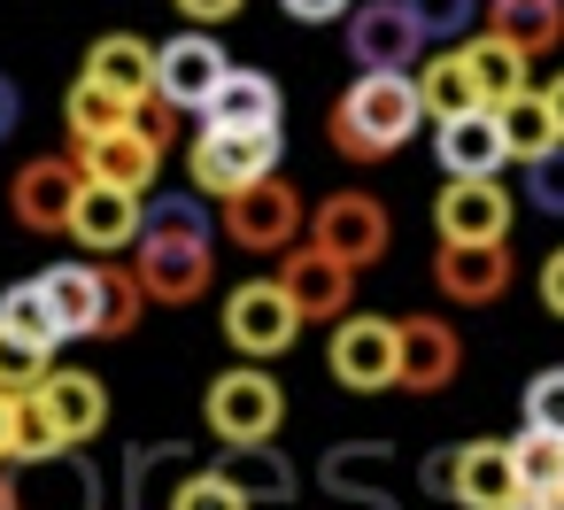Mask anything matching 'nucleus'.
Instances as JSON below:
<instances>
[{
    "label": "nucleus",
    "mask_w": 564,
    "mask_h": 510,
    "mask_svg": "<svg viewBox=\"0 0 564 510\" xmlns=\"http://www.w3.org/2000/svg\"><path fill=\"white\" fill-rule=\"evenodd\" d=\"M47 379H55V356H47V348L17 340V333H0V394H9V402H32Z\"/></svg>",
    "instance_id": "35"
},
{
    "label": "nucleus",
    "mask_w": 564,
    "mask_h": 510,
    "mask_svg": "<svg viewBox=\"0 0 564 510\" xmlns=\"http://www.w3.org/2000/svg\"><path fill=\"white\" fill-rule=\"evenodd\" d=\"M17 410H24V402H9V394H0V471L17 464Z\"/></svg>",
    "instance_id": "44"
},
{
    "label": "nucleus",
    "mask_w": 564,
    "mask_h": 510,
    "mask_svg": "<svg viewBox=\"0 0 564 510\" xmlns=\"http://www.w3.org/2000/svg\"><path fill=\"white\" fill-rule=\"evenodd\" d=\"M541 310L564 317V248H549V263H541Z\"/></svg>",
    "instance_id": "43"
},
{
    "label": "nucleus",
    "mask_w": 564,
    "mask_h": 510,
    "mask_svg": "<svg viewBox=\"0 0 564 510\" xmlns=\"http://www.w3.org/2000/svg\"><path fill=\"white\" fill-rule=\"evenodd\" d=\"M302 232V194L294 186H248L240 202H225V240L248 248V256H286Z\"/></svg>",
    "instance_id": "15"
},
{
    "label": "nucleus",
    "mask_w": 564,
    "mask_h": 510,
    "mask_svg": "<svg viewBox=\"0 0 564 510\" xmlns=\"http://www.w3.org/2000/svg\"><path fill=\"white\" fill-rule=\"evenodd\" d=\"M78 78L109 86V94L132 101V109H155V40H140V32H101V40L86 47V70H78Z\"/></svg>",
    "instance_id": "17"
},
{
    "label": "nucleus",
    "mask_w": 564,
    "mask_h": 510,
    "mask_svg": "<svg viewBox=\"0 0 564 510\" xmlns=\"http://www.w3.org/2000/svg\"><path fill=\"white\" fill-rule=\"evenodd\" d=\"M32 402L47 410V425L63 433V448H86V441L109 425V387H101L94 371H55Z\"/></svg>",
    "instance_id": "20"
},
{
    "label": "nucleus",
    "mask_w": 564,
    "mask_h": 510,
    "mask_svg": "<svg viewBox=\"0 0 564 510\" xmlns=\"http://www.w3.org/2000/svg\"><path fill=\"white\" fill-rule=\"evenodd\" d=\"M132 271H140L148 302H163V310L202 302V294L217 286V232H209L202 202H163V209H148V232H140V248H132Z\"/></svg>",
    "instance_id": "1"
},
{
    "label": "nucleus",
    "mask_w": 564,
    "mask_h": 510,
    "mask_svg": "<svg viewBox=\"0 0 564 510\" xmlns=\"http://www.w3.org/2000/svg\"><path fill=\"white\" fill-rule=\"evenodd\" d=\"M70 155H78L86 186L148 194V186H155V171H163V155H171V109L155 101L140 124H124V132H109V140H94V148H70Z\"/></svg>",
    "instance_id": "6"
},
{
    "label": "nucleus",
    "mask_w": 564,
    "mask_h": 510,
    "mask_svg": "<svg viewBox=\"0 0 564 510\" xmlns=\"http://www.w3.org/2000/svg\"><path fill=\"white\" fill-rule=\"evenodd\" d=\"M525 202H533L541 217H564V148L541 155V163H525Z\"/></svg>",
    "instance_id": "40"
},
{
    "label": "nucleus",
    "mask_w": 564,
    "mask_h": 510,
    "mask_svg": "<svg viewBox=\"0 0 564 510\" xmlns=\"http://www.w3.org/2000/svg\"><path fill=\"white\" fill-rule=\"evenodd\" d=\"M510 279H518L510 240H502V248H441V256H433V286H441L456 310H487V302H502Z\"/></svg>",
    "instance_id": "18"
},
{
    "label": "nucleus",
    "mask_w": 564,
    "mask_h": 510,
    "mask_svg": "<svg viewBox=\"0 0 564 510\" xmlns=\"http://www.w3.org/2000/svg\"><path fill=\"white\" fill-rule=\"evenodd\" d=\"M525 433H556L564 441V363L525 379Z\"/></svg>",
    "instance_id": "38"
},
{
    "label": "nucleus",
    "mask_w": 564,
    "mask_h": 510,
    "mask_svg": "<svg viewBox=\"0 0 564 510\" xmlns=\"http://www.w3.org/2000/svg\"><path fill=\"white\" fill-rule=\"evenodd\" d=\"M417 124H425L417 78H356V86L333 101L325 140H333V155H348V163H387V155H402V148L417 140Z\"/></svg>",
    "instance_id": "2"
},
{
    "label": "nucleus",
    "mask_w": 564,
    "mask_h": 510,
    "mask_svg": "<svg viewBox=\"0 0 564 510\" xmlns=\"http://www.w3.org/2000/svg\"><path fill=\"white\" fill-rule=\"evenodd\" d=\"M541 94H549V117H556V132H564V70H556V78H549Z\"/></svg>",
    "instance_id": "47"
},
{
    "label": "nucleus",
    "mask_w": 564,
    "mask_h": 510,
    "mask_svg": "<svg viewBox=\"0 0 564 510\" xmlns=\"http://www.w3.org/2000/svg\"><path fill=\"white\" fill-rule=\"evenodd\" d=\"M310 248H325L333 263H348V271H371L387 248H394V217H387V202L379 194H325L317 202V217H310Z\"/></svg>",
    "instance_id": "7"
},
{
    "label": "nucleus",
    "mask_w": 564,
    "mask_h": 510,
    "mask_svg": "<svg viewBox=\"0 0 564 510\" xmlns=\"http://www.w3.org/2000/svg\"><path fill=\"white\" fill-rule=\"evenodd\" d=\"M225 78H232V55L217 47V32H178V40L155 47V101H163L171 117H178V109L202 117Z\"/></svg>",
    "instance_id": "10"
},
{
    "label": "nucleus",
    "mask_w": 564,
    "mask_h": 510,
    "mask_svg": "<svg viewBox=\"0 0 564 510\" xmlns=\"http://www.w3.org/2000/svg\"><path fill=\"white\" fill-rule=\"evenodd\" d=\"M186 178L202 202H240L248 186L279 178V132H194Z\"/></svg>",
    "instance_id": "4"
},
{
    "label": "nucleus",
    "mask_w": 564,
    "mask_h": 510,
    "mask_svg": "<svg viewBox=\"0 0 564 510\" xmlns=\"http://www.w3.org/2000/svg\"><path fill=\"white\" fill-rule=\"evenodd\" d=\"M425 32L410 24L402 0H356L348 17V63H364V78H417Z\"/></svg>",
    "instance_id": "13"
},
{
    "label": "nucleus",
    "mask_w": 564,
    "mask_h": 510,
    "mask_svg": "<svg viewBox=\"0 0 564 510\" xmlns=\"http://www.w3.org/2000/svg\"><path fill=\"white\" fill-rule=\"evenodd\" d=\"M279 86L263 78V70H240L232 63V78L217 86V101L202 109V132H279Z\"/></svg>",
    "instance_id": "22"
},
{
    "label": "nucleus",
    "mask_w": 564,
    "mask_h": 510,
    "mask_svg": "<svg viewBox=\"0 0 564 510\" xmlns=\"http://www.w3.org/2000/svg\"><path fill=\"white\" fill-rule=\"evenodd\" d=\"M148 109H132V101H117L109 86H94V78H78L70 94H63V124H70V148H94V140H109V132H124V124H140Z\"/></svg>",
    "instance_id": "27"
},
{
    "label": "nucleus",
    "mask_w": 564,
    "mask_h": 510,
    "mask_svg": "<svg viewBox=\"0 0 564 510\" xmlns=\"http://www.w3.org/2000/svg\"><path fill=\"white\" fill-rule=\"evenodd\" d=\"M225 479H232L256 510H286V502H294V464H286L271 441H263V448H232V456H225Z\"/></svg>",
    "instance_id": "30"
},
{
    "label": "nucleus",
    "mask_w": 564,
    "mask_h": 510,
    "mask_svg": "<svg viewBox=\"0 0 564 510\" xmlns=\"http://www.w3.org/2000/svg\"><path fill=\"white\" fill-rule=\"evenodd\" d=\"M325 510H394V495H325Z\"/></svg>",
    "instance_id": "46"
},
{
    "label": "nucleus",
    "mask_w": 564,
    "mask_h": 510,
    "mask_svg": "<svg viewBox=\"0 0 564 510\" xmlns=\"http://www.w3.org/2000/svg\"><path fill=\"white\" fill-rule=\"evenodd\" d=\"M325 371L348 394H387L402 387V325L394 317H340L325 340Z\"/></svg>",
    "instance_id": "8"
},
{
    "label": "nucleus",
    "mask_w": 564,
    "mask_h": 510,
    "mask_svg": "<svg viewBox=\"0 0 564 510\" xmlns=\"http://www.w3.org/2000/svg\"><path fill=\"white\" fill-rule=\"evenodd\" d=\"M510 217H518V202H510L502 178H448L441 202H433L441 248H502L510 240Z\"/></svg>",
    "instance_id": "12"
},
{
    "label": "nucleus",
    "mask_w": 564,
    "mask_h": 510,
    "mask_svg": "<svg viewBox=\"0 0 564 510\" xmlns=\"http://www.w3.org/2000/svg\"><path fill=\"white\" fill-rule=\"evenodd\" d=\"M387 471H394V448L387 441H348L317 464V487L325 495H387Z\"/></svg>",
    "instance_id": "29"
},
{
    "label": "nucleus",
    "mask_w": 564,
    "mask_h": 510,
    "mask_svg": "<svg viewBox=\"0 0 564 510\" xmlns=\"http://www.w3.org/2000/svg\"><path fill=\"white\" fill-rule=\"evenodd\" d=\"M40 294H47L63 340H94L101 333V263H86V256L55 263V271H40Z\"/></svg>",
    "instance_id": "23"
},
{
    "label": "nucleus",
    "mask_w": 564,
    "mask_h": 510,
    "mask_svg": "<svg viewBox=\"0 0 564 510\" xmlns=\"http://www.w3.org/2000/svg\"><path fill=\"white\" fill-rule=\"evenodd\" d=\"M202 425H209L225 448H263V441L286 425V387H279L271 371L232 363V371L209 379V394H202Z\"/></svg>",
    "instance_id": "3"
},
{
    "label": "nucleus",
    "mask_w": 564,
    "mask_h": 510,
    "mask_svg": "<svg viewBox=\"0 0 564 510\" xmlns=\"http://www.w3.org/2000/svg\"><path fill=\"white\" fill-rule=\"evenodd\" d=\"M140 317H148V286H140V271L101 263V333H94V340H132Z\"/></svg>",
    "instance_id": "33"
},
{
    "label": "nucleus",
    "mask_w": 564,
    "mask_h": 510,
    "mask_svg": "<svg viewBox=\"0 0 564 510\" xmlns=\"http://www.w3.org/2000/svg\"><path fill=\"white\" fill-rule=\"evenodd\" d=\"M495 124H502L510 163H541V155L564 148V132H556V117H549V94H518L510 109H495Z\"/></svg>",
    "instance_id": "31"
},
{
    "label": "nucleus",
    "mask_w": 564,
    "mask_h": 510,
    "mask_svg": "<svg viewBox=\"0 0 564 510\" xmlns=\"http://www.w3.org/2000/svg\"><path fill=\"white\" fill-rule=\"evenodd\" d=\"M225 340H232L248 363H271V356H286V348L302 340V310L286 302L279 279H240V286L225 294Z\"/></svg>",
    "instance_id": "9"
},
{
    "label": "nucleus",
    "mask_w": 564,
    "mask_h": 510,
    "mask_svg": "<svg viewBox=\"0 0 564 510\" xmlns=\"http://www.w3.org/2000/svg\"><path fill=\"white\" fill-rule=\"evenodd\" d=\"M55 456H70V448H63V433L47 425V410H40V402H24V410H17V464L32 471V464H55Z\"/></svg>",
    "instance_id": "39"
},
{
    "label": "nucleus",
    "mask_w": 564,
    "mask_h": 510,
    "mask_svg": "<svg viewBox=\"0 0 564 510\" xmlns=\"http://www.w3.org/2000/svg\"><path fill=\"white\" fill-rule=\"evenodd\" d=\"M0 510H24V495H17V471H0Z\"/></svg>",
    "instance_id": "48"
},
{
    "label": "nucleus",
    "mask_w": 564,
    "mask_h": 510,
    "mask_svg": "<svg viewBox=\"0 0 564 510\" xmlns=\"http://www.w3.org/2000/svg\"><path fill=\"white\" fill-rule=\"evenodd\" d=\"M279 286H286V302L302 310V325H340V317H356V310H348V302H356V271L333 263L325 248H286V256H279Z\"/></svg>",
    "instance_id": "14"
},
{
    "label": "nucleus",
    "mask_w": 564,
    "mask_h": 510,
    "mask_svg": "<svg viewBox=\"0 0 564 510\" xmlns=\"http://www.w3.org/2000/svg\"><path fill=\"white\" fill-rule=\"evenodd\" d=\"M410 9V24L425 32V40H464L479 17H487V0H402Z\"/></svg>",
    "instance_id": "37"
},
{
    "label": "nucleus",
    "mask_w": 564,
    "mask_h": 510,
    "mask_svg": "<svg viewBox=\"0 0 564 510\" xmlns=\"http://www.w3.org/2000/svg\"><path fill=\"white\" fill-rule=\"evenodd\" d=\"M24 124V94H17V78H0V140H9Z\"/></svg>",
    "instance_id": "45"
},
{
    "label": "nucleus",
    "mask_w": 564,
    "mask_h": 510,
    "mask_svg": "<svg viewBox=\"0 0 564 510\" xmlns=\"http://www.w3.org/2000/svg\"><path fill=\"white\" fill-rule=\"evenodd\" d=\"M279 9H286L294 24H348L356 0H279Z\"/></svg>",
    "instance_id": "42"
},
{
    "label": "nucleus",
    "mask_w": 564,
    "mask_h": 510,
    "mask_svg": "<svg viewBox=\"0 0 564 510\" xmlns=\"http://www.w3.org/2000/svg\"><path fill=\"white\" fill-rule=\"evenodd\" d=\"M464 55H471V78H479V101H487V109H510L518 94H533V86H525V70H533V63H525L510 40L479 32V40H464Z\"/></svg>",
    "instance_id": "28"
},
{
    "label": "nucleus",
    "mask_w": 564,
    "mask_h": 510,
    "mask_svg": "<svg viewBox=\"0 0 564 510\" xmlns=\"http://www.w3.org/2000/svg\"><path fill=\"white\" fill-rule=\"evenodd\" d=\"M487 32L510 40L525 63L564 47V0H487Z\"/></svg>",
    "instance_id": "25"
},
{
    "label": "nucleus",
    "mask_w": 564,
    "mask_h": 510,
    "mask_svg": "<svg viewBox=\"0 0 564 510\" xmlns=\"http://www.w3.org/2000/svg\"><path fill=\"white\" fill-rule=\"evenodd\" d=\"M0 333H17V340H32V348H47V356L63 348V325H55L40 279H17L9 294H0Z\"/></svg>",
    "instance_id": "32"
},
{
    "label": "nucleus",
    "mask_w": 564,
    "mask_h": 510,
    "mask_svg": "<svg viewBox=\"0 0 564 510\" xmlns=\"http://www.w3.org/2000/svg\"><path fill=\"white\" fill-rule=\"evenodd\" d=\"M17 495H24V510H101V471L70 448V456H55V464L17 471Z\"/></svg>",
    "instance_id": "24"
},
{
    "label": "nucleus",
    "mask_w": 564,
    "mask_h": 510,
    "mask_svg": "<svg viewBox=\"0 0 564 510\" xmlns=\"http://www.w3.org/2000/svg\"><path fill=\"white\" fill-rule=\"evenodd\" d=\"M510 464H518V487H525V495L564 502V441H556V433H518V441H510Z\"/></svg>",
    "instance_id": "34"
},
{
    "label": "nucleus",
    "mask_w": 564,
    "mask_h": 510,
    "mask_svg": "<svg viewBox=\"0 0 564 510\" xmlns=\"http://www.w3.org/2000/svg\"><path fill=\"white\" fill-rule=\"evenodd\" d=\"M433 155H441V171H448V178H502V163H510L495 109L456 117V124H433Z\"/></svg>",
    "instance_id": "21"
},
{
    "label": "nucleus",
    "mask_w": 564,
    "mask_h": 510,
    "mask_svg": "<svg viewBox=\"0 0 564 510\" xmlns=\"http://www.w3.org/2000/svg\"><path fill=\"white\" fill-rule=\"evenodd\" d=\"M171 9H178L194 32H217V24H232V17L248 9V0H171Z\"/></svg>",
    "instance_id": "41"
},
{
    "label": "nucleus",
    "mask_w": 564,
    "mask_h": 510,
    "mask_svg": "<svg viewBox=\"0 0 564 510\" xmlns=\"http://www.w3.org/2000/svg\"><path fill=\"white\" fill-rule=\"evenodd\" d=\"M163 510H256L232 479H225V464H209V471H186L178 487H171V502Z\"/></svg>",
    "instance_id": "36"
},
{
    "label": "nucleus",
    "mask_w": 564,
    "mask_h": 510,
    "mask_svg": "<svg viewBox=\"0 0 564 510\" xmlns=\"http://www.w3.org/2000/svg\"><path fill=\"white\" fill-rule=\"evenodd\" d=\"M78 202H86V171H78V155H32V163L9 178V209H17V225L40 232V240L70 232Z\"/></svg>",
    "instance_id": "11"
},
{
    "label": "nucleus",
    "mask_w": 564,
    "mask_h": 510,
    "mask_svg": "<svg viewBox=\"0 0 564 510\" xmlns=\"http://www.w3.org/2000/svg\"><path fill=\"white\" fill-rule=\"evenodd\" d=\"M464 371V340L448 317H402V394H441Z\"/></svg>",
    "instance_id": "19"
},
{
    "label": "nucleus",
    "mask_w": 564,
    "mask_h": 510,
    "mask_svg": "<svg viewBox=\"0 0 564 510\" xmlns=\"http://www.w3.org/2000/svg\"><path fill=\"white\" fill-rule=\"evenodd\" d=\"M425 487L448 495L456 510H510L525 495L518 487V464H510V441H464V448L425 456Z\"/></svg>",
    "instance_id": "5"
},
{
    "label": "nucleus",
    "mask_w": 564,
    "mask_h": 510,
    "mask_svg": "<svg viewBox=\"0 0 564 510\" xmlns=\"http://www.w3.org/2000/svg\"><path fill=\"white\" fill-rule=\"evenodd\" d=\"M510 510H564V502H541V495H518Z\"/></svg>",
    "instance_id": "49"
},
{
    "label": "nucleus",
    "mask_w": 564,
    "mask_h": 510,
    "mask_svg": "<svg viewBox=\"0 0 564 510\" xmlns=\"http://www.w3.org/2000/svg\"><path fill=\"white\" fill-rule=\"evenodd\" d=\"M140 232H148V202L140 194L86 186V202L70 217V240L86 248V263H117V248H140Z\"/></svg>",
    "instance_id": "16"
},
{
    "label": "nucleus",
    "mask_w": 564,
    "mask_h": 510,
    "mask_svg": "<svg viewBox=\"0 0 564 510\" xmlns=\"http://www.w3.org/2000/svg\"><path fill=\"white\" fill-rule=\"evenodd\" d=\"M417 101H425V117H433V124H456V117H479L487 101H479V78H471V55H464V47H448V55H425V63H417Z\"/></svg>",
    "instance_id": "26"
}]
</instances>
